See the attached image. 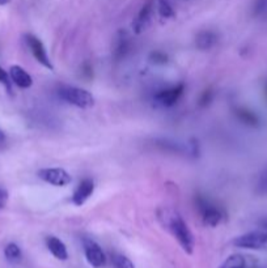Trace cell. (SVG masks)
<instances>
[{"label": "cell", "instance_id": "obj_1", "mask_svg": "<svg viewBox=\"0 0 267 268\" xmlns=\"http://www.w3.org/2000/svg\"><path fill=\"white\" fill-rule=\"evenodd\" d=\"M157 215H159V220L163 226H165L175 236L182 249L187 254H192L194 246H195V240H194L191 230L189 229V226L183 221L181 216L172 209H160Z\"/></svg>", "mask_w": 267, "mask_h": 268}, {"label": "cell", "instance_id": "obj_14", "mask_svg": "<svg viewBox=\"0 0 267 268\" xmlns=\"http://www.w3.org/2000/svg\"><path fill=\"white\" fill-rule=\"evenodd\" d=\"M46 246L51 254L57 258V259H59V261H67L68 259L67 247H66V245H64L58 237H47Z\"/></svg>", "mask_w": 267, "mask_h": 268}, {"label": "cell", "instance_id": "obj_24", "mask_svg": "<svg viewBox=\"0 0 267 268\" xmlns=\"http://www.w3.org/2000/svg\"><path fill=\"white\" fill-rule=\"evenodd\" d=\"M8 198H9V194L8 191L3 187H0V209H3L8 203Z\"/></svg>", "mask_w": 267, "mask_h": 268}, {"label": "cell", "instance_id": "obj_12", "mask_svg": "<svg viewBox=\"0 0 267 268\" xmlns=\"http://www.w3.org/2000/svg\"><path fill=\"white\" fill-rule=\"evenodd\" d=\"M8 72H9L12 83H13L14 85H17L18 88L29 89L33 85L32 76H30L21 66H17V64L11 66Z\"/></svg>", "mask_w": 267, "mask_h": 268}, {"label": "cell", "instance_id": "obj_5", "mask_svg": "<svg viewBox=\"0 0 267 268\" xmlns=\"http://www.w3.org/2000/svg\"><path fill=\"white\" fill-rule=\"evenodd\" d=\"M37 176L49 184L57 187H64L71 183V176L61 168H43L37 172Z\"/></svg>", "mask_w": 267, "mask_h": 268}, {"label": "cell", "instance_id": "obj_13", "mask_svg": "<svg viewBox=\"0 0 267 268\" xmlns=\"http://www.w3.org/2000/svg\"><path fill=\"white\" fill-rule=\"evenodd\" d=\"M217 43V34L212 30H202L196 34L195 46L200 51L211 50Z\"/></svg>", "mask_w": 267, "mask_h": 268}, {"label": "cell", "instance_id": "obj_15", "mask_svg": "<svg viewBox=\"0 0 267 268\" xmlns=\"http://www.w3.org/2000/svg\"><path fill=\"white\" fill-rule=\"evenodd\" d=\"M4 255H5L8 262L17 263V262L21 261V249L16 244L11 242V244H8L7 246H5V249H4Z\"/></svg>", "mask_w": 267, "mask_h": 268}, {"label": "cell", "instance_id": "obj_3", "mask_svg": "<svg viewBox=\"0 0 267 268\" xmlns=\"http://www.w3.org/2000/svg\"><path fill=\"white\" fill-rule=\"evenodd\" d=\"M195 205L200 213V219L207 226H217L225 219L224 209L216 205L214 201L204 196V195H196Z\"/></svg>", "mask_w": 267, "mask_h": 268}, {"label": "cell", "instance_id": "obj_10", "mask_svg": "<svg viewBox=\"0 0 267 268\" xmlns=\"http://www.w3.org/2000/svg\"><path fill=\"white\" fill-rule=\"evenodd\" d=\"M94 191V182L90 178L83 179L80 183L76 186L74 195H72V203L78 207L86 204V201L92 196Z\"/></svg>", "mask_w": 267, "mask_h": 268}, {"label": "cell", "instance_id": "obj_20", "mask_svg": "<svg viewBox=\"0 0 267 268\" xmlns=\"http://www.w3.org/2000/svg\"><path fill=\"white\" fill-rule=\"evenodd\" d=\"M236 115H237V118H239L240 120H242L244 123L250 124L253 123V122H256V117H254L250 111H248V110L237 109L236 110Z\"/></svg>", "mask_w": 267, "mask_h": 268}, {"label": "cell", "instance_id": "obj_2", "mask_svg": "<svg viewBox=\"0 0 267 268\" xmlns=\"http://www.w3.org/2000/svg\"><path fill=\"white\" fill-rule=\"evenodd\" d=\"M58 97L68 105L76 106L80 109H88L94 105V97L92 93L79 87L63 85L58 89Z\"/></svg>", "mask_w": 267, "mask_h": 268}, {"label": "cell", "instance_id": "obj_22", "mask_svg": "<svg viewBox=\"0 0 267 268\" xmlns=\"http://www.w3.org/2000/svg\"><path fill=\"white\" fill-rule=\"evenodd\" d=\"M212 99H214V92H212L211 89H207V90H204V92L200 94L198 105H199L200 107H206V106H208L212 102Z\"/></svg>", "mask_w": 267, "mask_h": 268}, {"label": "cell", "instance_id": "obj_11", "mask_svg": "<svg viewBox=\"0 0 267 268\" xmlns=\"http://www.w3.org/2000/svg\"><path fill=\"white\" fill-rule=\"evenodd\" d=\"M153 12V3L152 0L147 1L144 5L142 7V9L139 11L138 16H136L135 21L132 22V28H134V32L136 34H140L148 28V25L151 22V16H152Z\"/></svg>", "mask_w": 267, "mask_h": 268}, {"label": "cell", "instance_id": "obj_17", "mask_svg": "<svg viewBox=\"0 0 267 268\" xmlns=\"http://www.w3.org/2000/svg\"><path fill=\"white\" fill-rule=\"evenodd\" d=\"M245 258L240 254H233L225 259L220 268H245Z\"/></svg>", "mask_w": 267, "mask_h": 268}, {"label": "cell", "instance_id": "obj_23", "mask_svg": "<svg viewBox=\"0 0 267 268\" xmlns=\"http://www.w3.org/2000/svg\"><path fill=\"white\" fill-rule=\"evenodd\" d=\"M257 187H258V191L261 194H267V170L261 174Z\"/></svg>", "mask_w": 267, "mask_h": 268}, {"label": "cell", "instance_id": "obj_4", "mask_svg": "<svg viewBox=\"0 0 267 268\" xmlns=\"http://www.w3.org/2000/svg\"><path fill=\"white\" fill-rule=\"evenodd\" d=\"M24 38H25L26 45H28V47L30 49V53L33 54L34 59H36L39 64H42L43 67L47 68V70L54 71V66L53 63H51L50 57H49L46 47H45V45L42 43V41L34 34H25Z\"/></svg>", "mask_w": 267, "mask_h": 268}, {"label": "cell", "instance_id": "obj_27", "mask_svg": "<svg viewBox=\"0 0 267 268\" xmlns=\"http://www.w3.org/2000/svg\"><path fill=\"white\" fill-rule=\"evenodd\" d=\"M261 226H262L264 229L267 230V217L265 220H262V221H261Z\"/></svg>", "mask_w": 267, "mask_h": 268}, {"label": "cell", "instance_id": "obj_25", "mask_svg": "<svg viewBox=\"0 0 267 268\" xmlns=\"http://www.w3.org/2000/svg\"><path fill=\"white\" fill-rule=\"evenodd\" d=\"M83 74H84V76H87V78H92L93 76V70L88 63L84 64V67H83Z\"/></svg>", "mask_w": 267, "mask_h": 268}, {"label": "cell", "instance_id": "obj_21", "mask_svg": "<svg viewBox=\"0 0 267 268\" xmlns=\"http://www.w3.org/2000/svg\"><path fill=\"white\" fill-rule=\"evenodd\" d=\"M0 83L5 87L7 92L12 93V84H13V83H12L11 80L9 72H7L3 67H0Z\"/></svg>", "mask_w": 267, "mask_h": 268}, {"label": "cell", "instance_id": "obj_16", "mask_svg": "<svg viewBox=\"0 0 267 268\" xmlns=\"http://www.w3.org/2000/svg\"><path fill=\"white\" fill-rule=\"evenodd\" d=\"M157 9H159V14L163 18H172L175 17V8L172 5L171 0H159L157 3Z\"/></svg>", "mask_w": 267, "mask_h": 268}, {"label": "cell", "instance_id": "obj_28", "mask_svg": "<svg viewBox=\"0 0 267 268\" xmlns=\"http://www.w3.org/2000/svg\"><path fill=\"white\" fill-rule=\"evenodd\" d=\"M11 1V0H0V5H5V4H8Z\"/></svg>", "mask_w": 267, "mask_h": 268}, {"label": "cell", "instance_id": "obj_7", "mask_svg": "<svg viewBox=\"0 0 267 268\" xmlns=\"http://www.w3.org/2000/svg\"><path fill=\"white\" fill-rule=\"evenodd\" d=\"M183 90H185L183 84H178L175 87H171V88L163 89L155 94L153 101L157 106H161V107H172L179 101V98L183 94Z\"/></svg>", "mask_w": 267, "mask_h": 268}, {"label": "cell", "instance_id": "obj_8", "mask_svg": "<svg viewBox=\"0 0 267 268\" xmlns=\"http://www.w3.org/2000/svg\"><path fill=\"white\" fill-rule=\"evenodd\" d=\"M83 246H84V253H86V258L88 263L92 267L100 268L105 265V254H103L102 249L97 242H94L93 240H86L83 241Z\"/></svg>", "mask_w": 267, "mask_h": 268}, {"label": "cell", "instance_id": "obj_26", "mask_svg": "<svg viewBox=\"0 0 267 268\" xmlns=\"http://www.w3.org/2000/svg\"><path fill=\"white\" fill-rule=\"evenodd\" d=\"M5 143H7V135L4 132L1 128H0V149L5 147Z\"/></svg>", "mask_w": 267, "mask_h": 268}, {"label": "cell", "instance_id": "obj_18", "mask_svg": "<svg viewBox=\"0 0 267 268\" xmlns=\"http://www.w3.org/2000/svg\"><path fill=\"white\" fill-rule=\"evenodd\" d=\"M111 261H113L114 268H135L134 267V263L127 257L122 254H114L113 258H111Z\"/></svg>", "mask_w": 267, "mask_h": 268}, {"label": "cell", "instance_id": "obj_6", "mask_svg": "<svg viewBox=\"0 0 267 268\" xmlns=\"http://www.w3.org/2000/svg\"><path fill=\"white\" fill-rule=\"evenodd\" d=\"M232 244L240 249L260 250L267 245V232H250L233 240Z\"/></svg>", "mask_w": 267, "mask_h": 268}, {"label": "cell", "instance_id": "obj_9", "mask_svg": "<svg viewBox=\"0 0 267 268\" xmlns=\"http://www.w3.org/2000/svg\"><path fill=\"white\" fill-rule=\"evenodd\" d=\"M130 47H131L130 35L125 30H119L115 34L114 42H113V58L115 59V62L125 59L126 55L130 51Z\"/></svg>", "mask_w": 267, "mask_h": 268}, {"label": "cell", "instance_id": "obj_19", "mask_svg": "<svg viewBox=\"0 0 267 268\" xmlns=\"http://www.w3.org/2000/svg\"><path fill=\"white\" fill-rule=\"evenodd\" d=\"M150 60H151V63H153V64L164 66V64L168 63L169 58H168L167 54L163 53V51L155 50V51H152V53L150 54Z\"/></svg>", "mask_w": 267, "mask_h": 268}]
</instances>
